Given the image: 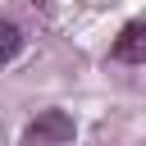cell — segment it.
I'll return each instance as SVG.
<instances>
[{
  "label": "cell",
  "instance_id": "6da1fadb",
  "mask_svg": "<svg viewBox=\"0 0 146 146\" xmlns=\"http://www.w3.org/2000/svg\"><path fill=\"white\" fill-rule=\"evenodd\" d=\"M73 132L78 128L64 110H46L27 123V141H36V146H64V141H73Z\"/></svg>",
  "mask_w": 146,
  "mask_h": 146
},
{
  "label": "cell",
  "instance_id": "7a4b0ae2",
  "mask_svg": "<svg viewBox=\"0 0 146 146\" xmlns=\"http://www.w3.org/2000/svg\"><path fill=\"white\" fill-rule=\"evenodd\" d=\"M119 64H146V18L137 23H123V32L114 36V50H110Z\"/></svg>",
  "mask_w": 146,
  "mask_h": 146
},
{
  "label": "cell",
  "instance_id": "3957f363",
  "mask_svg": "<svg viewBox=\"0 0 146 146\" xmlns=\"http://www.w3.org/2000/svg\"><path fill=\"white\" fill-rule=\"evenodd\" d=\"M18 50H23V32H18V23L0 18V64L18 59Z\"/></svg>",
  "mask_w": 146,
  "mask_h": 146
}]
</instances>
